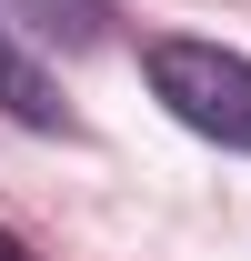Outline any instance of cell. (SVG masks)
Here are the masks:
<instances>
[{"instance_id": "6da1fadb", "label": "cell", "mask_w": 251, "mask_h": 261, "mask_svg": "<svg viewBox=\"0 0 251 261\" xmlns=\"http://www.w3.org/2000/svg\"><path fill=\"white\" fill-rule=\"evenodd\" d=\"M141 70H151V100L191 130V141L251 151V61H241V50H221V40H181V31H171V40L141 50Z\"/></svg>"}, {"instance_id": "277c9868", "label": "cell", "mask_w": 251, "mask_h": 261, "mask_svg": "<svg viewBox=\"0 0 251 261\" xmlns=\"http://www.w3.org/2000/svg\"><path fill=\"white\" fill-rule=\"evenodd\" d=\"M0 261H20V241H10V231H0Z\"/></svg>"}, {"instance_id": "7a4b0ae2", "label": "cell", "mask_w": 251, "mask_h": 261, "mask_svg": "<svg viewBox=\"0 0 251 261\" xmlns=\"http://www.w3.org/2000/svg\"><path fill=\"white\" fill-rule=\"evenodd\" d=\"M0 111L10 121H31V130H61V100H51V70L10 40V20H0Z\"/></svg>"}, {"instance_id": "3957f363", "label": "cell", "mask_w": 251, "mask_h": 261, "mask_svg": "<svg viewBox=\"0 0 251 261\" xmlns=\"http://www.w3.org/2000/svg\"><path fill=\"white\" fill-rule=\"evenodd\" d=\"M20 10H31V20H40L51 40H70V50L111 31V0H20Z\"/></svg>"}]
</instances>
